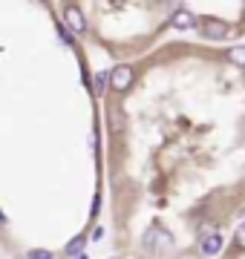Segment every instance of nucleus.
Returning a JSON list of instances; mask_svg holds the SVG:
<instances>
[{"instance_id": "ddd939ff", "label": "nucleus", "mask_w": 245, "mask_h": 259, "mask_svg": "<svg viewBox=\"0 0 245 259\" xmlns=\"http://www.w3.org/2000/svg\"><path fill=\"white\" fill-rule=\"evenodd\" d=\"M75 259H87V256H84V253H81V256H75Z\"/></svg>"}, {"instance_id": "f257e3e1", "label": "nucleus", "mask_w": 245, "mask_h": 259, "mask_svg": "<svg viewBox=\"0 0 245 259\" xmlns=\"http://www.w3.org/2000/svg\"><path fill=\"white\" fill-rule=\"evenodd\" d=\"M133 83H136V69H133L130 64H118V66L110 69V90H113L115 95H124Z\"/></svg>"}, {"instance_id": "423d86ee", "label": "nucleus", "mask_w": 245, "mask_h": 259, "mask_svg": "<svg viewBox=\"0 0 245 259\" xmlns=\"http://www.w3.org/2000/svg\"><path fill=\"white\" fill-rule=\"evenodd\" d=\"M107 115H110V130H113V133H121V130L127 127V118H124V112H121L118 104H113V107L107 110Z\"/></svg>"}, {"instance_id": "39448f33", "label": "nucleus", "mask_w": 245, "mask_h": 259, "mask_svg": "<svg viewBox=\"0 0 245 259\" xmlns=\"http://www.w3.org/2000/svg\"><path fill=\"white\" fill-rule=\"evenodd\" d=\"M222 236L219 233H208V236H202V242H199V253L202 256H217L219 250H222Z\"/></svg>"}, {"instance_id": "7ed1b4c3", "label": "nucleus", "mask_w": 245, "mask_h": 259, "mask_svg": "<svg viewBox=\"0 0 245 259\" xmlns=\"http://www.w3.org/2000/svg\"><path fill=\"white\" fill-rule=\"evenodd\" d=\"M199 29H202V37H208V40H222V37H228V23L214 18V15H205V18L199 20Z\"/></svg>"}, {"instance_id": "1a4fd4ad", "label": "nucleus", "mask_w": 245, "mask_h": 259, "mask_svg": "<svg viewBox=\"0 0 245 259\" xmlns=\"http://www.w3.org/2000/svg\"><path fill=\"white\" fill-rule=\"evenodd\" d=\"M234 242H236V248L239 250H245V222L236 228V233H234Z\"/></svg>"}, {"instance_id": "9d476101", "label": "nucleus", "mask_w": 245, "mask_h": 259, "mask_svg": "<svg viewBox=\"0 0 245 259\" xmlns=\"http://www.w3.org/2000/svg\"><path fill=\"white\" fill-rule=\"evenodd\" d=\"M81 245H84V239H81V236H78V239H72L69 245H66V253H78V248H81Z\"/></svg>"}, {"instance_id": "f03ea898", "label": "nucleus", "mask_w": 245, "mask_h": 259, "mask_svg": "<svg viewBox=\"0 0 245 259\" xmlns=\"http://www.w3.org/2000/svg\"><path fill=\"white\" fill-rule=\"evenodd\" d=\"M64 26L69 29V32H75V35H84L87 29H90V23H87V15L81 6H64Z\"/></svg>"}, {"instance_id": "20e7f679", "label": "nucleus", "mask_w": 245, "mask_h": 259, "mask_svg": "<svg viewBox=\"0 0 245 259\" xmlns=\"http://www.w3.org/2000/svg\"><path fill=\"white\" fill-rule=\"evenodd\" d=\"M196 15L188 9H176L173 12V18H170V26L173 29H182V32H188V29H196Z\"/></svg>"}, {"instance_id": "f8f14e48", "label": "nucleus", "mask_w": 245, "mask_h": 259, "mask_svg": "<svg viewBox=\"0 0 245 259\" xmlns=\"http://www.w3.org/2000/svg\"><path fill=\"white\" fill-rule=\"evenodd\" d=\"M61 40H64V44H72V37H69V29L66 26H61Z\"/></svg>"}, {"instance_id": "0eeeda50", "label": "nucleus", "mask_w": 245, "mask_h": 259, "mask_svg": "<svg viewBox=\"0 0 245 259\" xmlns=\"http://www.w3.org/2000/svg\"><path fill=\"white\" fill-rule=\"evenodd\" d=\"M228 61L236 66H245V47H231L228 49Z\"/></svg>"}, {"instance_id": "9b49d317", "label": "nucleus", "mask_w": 245, "mask_h": 259, "mask_svg": "<svg viewBox=\"0 0 245 259\" xmlns=\"http://www.w3.org/2000/svg\"><path fill=\"white\" fill-rule=\"evenodd\" d=\"M29 259H52L49 250H29Z\"/></svg>"}, {"instance_id": "6e6552de", "label": "nucleus", "mask_w": 245, "mask_h": 259, "mask_svg": "<svg viewBox=\"0 0 245 259\" xmlns=\"http://www.w3.org/2000/svg\"><path fill=\"white\" fill-rule=\"evenodd\" d=\"M107 87H110V72H95V95H104Z\"/></svg>"}]
</instances>
